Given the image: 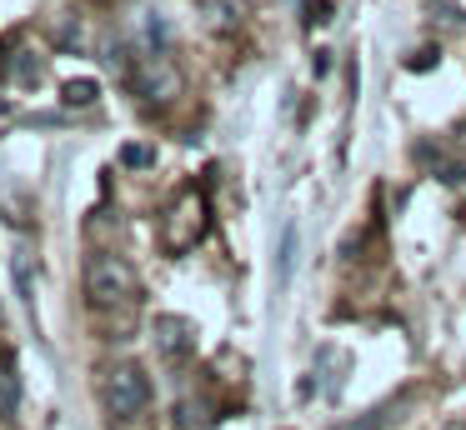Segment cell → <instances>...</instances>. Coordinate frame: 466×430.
<instances>
[{"label": "cell", "mask_w": 466, "mask_h": 430, "mask_svg": "<svg viewBox=\"0 0 466 430\" xmlns=\"http://www.w3.org/2000/svg\"><path fill=\"white\" fill-rule=\"evenodd\" d=\"M156 345H161V355L171 360H191V350H196V330H191V320H181V315H161L156 320Z\"/></svg>", "instance_id": "5b68a950"}, {"label": "cell", "mask_w": 466, "mask_h": 430, "mask_svg": "<svg viewBox=\"0 0 466 430\" xmlns=\"http://www.w3.org/2000/svg\"><path fill=\"white\" fill-rule=\"evenodd\" d=\"M96 95H101V90H96L91 80H71V85H66V105H91Z\"/></svg>", "instance_id": "ba28073f"}, {"label": "cell", "mask_w": 466, "mask_h": 430, "mask_svg": "<svg viewBox=\"0 0 466 430\" xmlns=\"http://www.w3.org/2000/svg\"><path fill=\"white\" fill-rule=\"evenodd\" d=\"M15 405H21V370H15V355L0 350V420H11Z\"/></svg>", "instance_id": "8992f818"}, {"label": "cell", "mask_w": 466, "mask_h": 430, "mask_svg": "<svg viewBox=\"0 0 466 430\" xmlns=\"http://www.w3.org/2000/svg\"><path fill=\"white\" fill-rule=\"evenodd\" d=\"M201 235H206V195L196 185H186L181 195L171 200V210H166V245L191 250Z\"/></svg>", "instance_id": "277c9868"}, {"label": "cell", "mask_w": 466, "mask_h": 430, "mask_svg": "<svg viewBox=\"0 0 466 430\" xmlns=\"http://www.w3.org/2000/svg\"><path fill=\"white\" fill-rule=\"evenodd\" d=\"M446 430H466V425H446Z\"/></svg>", "instance_id": "8fae6325"}, {"label": "cell", "mask_w": 466, "mask_h": 430, "mask_svg": "<svg viewBox=\"0 0 466 430\" xmlns=\"http://www.w3.org/2000/svg\"><path fill=\"white\" fill-rule=\"evenodd\" d=\"M86 300L96 315H116V310H136L141 305V275L126 265L111 250H96L86 260Z\"/></svg>", "instance_id": "6da1fadb"}, {"label": "cell", "mask_w": 466, "mask_h": 430, "mask_svg": "<svg viewBox=\"0 0 466 430\" xmlns=\"http://www.w3.org/2000/svg\"><path fill=\"white\" fill-rule=\"evenodd\" d=\"M121 160H126V165H151V150H146V145H126Z\"/></svg>", "instance_id": "30bf717a"}, {"label": "cell", "mask_w": 466, "mask_h": 430, "mask_svg": "<svg viewBox=\"0 0 466 430\" xmlns=\"http://www.w3.org/2000/svg\"><path fill=\"white\" fill-rule=\"evenodd\" d=\"M181 425L186 430H201L206 420H201V405H196V400H181Z\"/></svg>", "instance_id": "9c48e42d"}, {"label": "cell", "mask_w": 466, "mask_h": 430, "mask_svg": "<svg viewBox=\"0 0 466 430\" xmlns=\"http://www.w3.org/2000/svg\"><path fill=\"white\" fill-rule=\"evenodd\" d=\"M291 255H296V225H286L281 230V255H276V280H291Z\"/></svg>", "instance_id": "52a82bcc"}, {"label": "cell", "mask_w": 466, "mask_h": 430, "mask_svg": "<svg viewBox=\"0 0 466 430\" xmlns=\"http://www.w3.org/2000/svg\"><path fill=\"white\" fill-rule=\"evenodd\" d=\"M131 90L146 105H171L181 95V70H176V60L166 50H141L136 70H131Z\"/></svg>", "instance_id": "3957f363"}, {"label": "cell", "mask_w": 466, "mask_h": 430, "mask_svg": "<svg viewBox=\"0 0 466 430\" xmlns=\"http://www.w3.org/2000/svg\"><path fill=\"white\" fill-rule=\"evenodd\" d=\"M101 405L116 425H131L151 410V375H146L136 360H116L101 380Z\"/></svg>", "instance_id": "7a4b0ae2"}]
</instances>
